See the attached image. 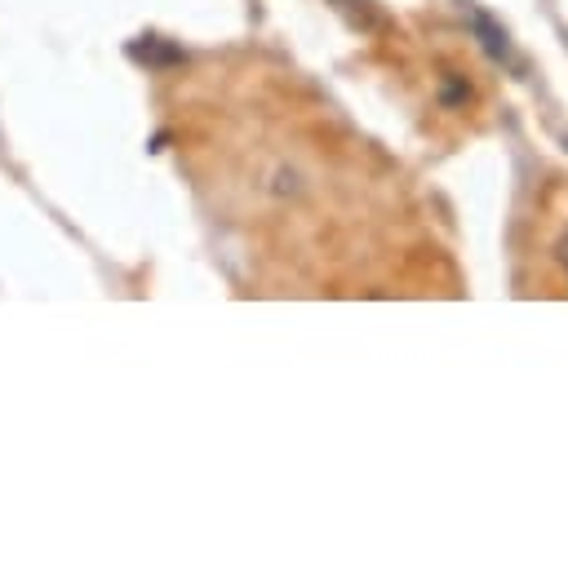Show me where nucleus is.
<instances>
[{
    "label": "nucleus",
    "instance_id": "1",
    "mask_svg": "<svg viewBox=\"0 0 568 563\" xmlns=\"http://www.w3.org/2000/svg\"><path fill=\"white\" fill-rule=\"evenodd\" d=\"M475 27H479V35H484V49L497 58V62H510L515 53H510V40H506V31H497L484 13H475Z\"/></svg>",
    "mask_w": 568,
    "mask_h": 563
},
{
    "label": "nucleus",
    "instance_id": "2",
    "mask_svg": "<svg viewBox=\"0 0 568 563\" xmlns=\"http://www.w3.org/2000/svg\"><path fill=\"white\" fill-rule=\"evenodd\" d=\"M555 253H559V262H564V270H568V235L559 239V248H555Z\"/></svg>",
    "mask_w": 568,
    "mask_h": 563
}]
</instances>
